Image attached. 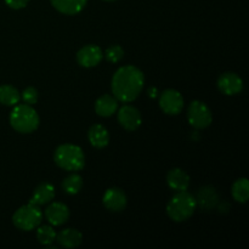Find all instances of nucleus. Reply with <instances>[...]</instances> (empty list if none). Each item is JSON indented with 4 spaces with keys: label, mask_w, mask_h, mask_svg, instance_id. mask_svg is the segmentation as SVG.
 <instances>
[{
    "label": "nucleus",
    "mask_w": 249,
    "mask_h": 249,
    "mask_svg": "<svg viewBox=\"0 0 249 249\" xmlns=\"http://www.w3.org/2000/svg\"><path fill=\"white\" fill-rule=\"evenodd\" d=\"M232 197L238 203H246L249 198V181L246 178L236 180L232 185Z\"/></svg>",
    "instance_id": "obj_21"
},
{
    "label": "nucleus",
    "mask_w": 249,
    "mask_h": 249,
    "mask_svg": "<svg viewBox=\"0 0 249 249\" xmlns=\"http://www.w3.org/2000/svg\"><path fill=\"white\" fill-rule=\"evenodd\" d=\"M197 208L196 197L186 191H178L167 204V214L175 223L186 221Z\"/></svg>",
    "instance_id": "obj_2"
},
{
    "label": "nucleus",
    "mask_w": 249,
    "mask_h": 249,
    "mask_svg": "<svg viewBox=\"0 0 249 249\" xmlns=\"http://www.w3.org/2000/svg\"><path fill=\"white\" fill-rule=\"evenodd\" d=\"M167 184L174 191H186L190 186V177L180 168L170 169L167 174Z\"/></svg>",
    "instance_id": "obj_13"
},
{
    "label": "nucleus",
    "mask_w": 249,
    "mask_h": 249,
    "mask_svg": "<svg viewBox=\"0 0 249 249\" xmlns=\"http://www.w3.org/2000/svg\"><path fill=\"white\" fill-rule=\"evenodd\" d=\"M36 240L43 246H50L55 242L56 232L51 225L39 226L36 230Z\"/></svg>",
    "instance_id": "obj_23"
},
{
    "label": "nucleus",
    "mask_w": 249,
    "mask_h": 249,
    "mask_svg": "<svg viewBox=\"0 0 249 249\" xmlns=\"http://www.w3.org/2000/svg\"><path fill=\"white\" fill-rule=\"evenodd\" d=\"M104 58L101 48L94 44H88L83 46L77 53V61L82 67L92 68L99 65Z\"/></svg>",
    "instance_id": "obj_9"
},
{
    "label": "nucleus",
    "mask_w": 249,
    "mask_h": 249,
    "mask_svg": "<svg viewBox=\"0 0 249 249\" xmlns=\"http://www.w3.org/2000/svg\"><path fill=\"white\" fill-rule=\"evenodd\" d=\"M104 1H114V0H104Z\"/></svg>",
    "instance_id": "obj_27"
},
{
    "label": "nucleus",
    "mask_w": 249,
    "mask_h": 249,
    "mask_svg": "<svg viewBox=\"0 0 249 249\" xmlns=\"http://www.w3.org/2000/svg\"><path fill=\"white\" fill-rule=\"evenodd\" d=\"M160 107L165 114L177 116L184 107V97L178 90L167 89L160 94Z\"/></svg>",
    "instance_id": "obj_7"
},
{
    "label": "nucleus",
    "mask_w": 249,
    "mask_h": 249,
    "mask_svg": "<svg viewBox=\"0 0 249 249\" xmlns=\"http://www.w3.org/2000/svg\"><path fill=\"white\" fill-rule=\"evenodd\" d=\"M102 203L109 212L119 213V212L124 211V208L126 207L128 198L123 190L118 189V187H111L105 192L104 197H102Z\"/></svg>",
    "instance_id": "obj_10"
},
{
    "label": "nucleus",
    "mask_w": 249,
    "mask_h": 249,
    "mask_svg": "<svg viewBox=\"0 0 249 249\" xmlns=\"http://www.w3.org/2000/svg\"><path fill=\"white\" fill-rule=\"evenodd\" d=\"M187 121L190 125L194 126L195 129L202 130L211 125L213 122V116H212L211 109L204 102L195 100L189 105V108H187Z\"/></svg>",
    "instance_id": "obj_6"
},
{
    "label": "nucleus",
    "mask_w": 249,
    "mask_h": 249,
    "mask_svg": "<svg viewBox=\"0 0 249 249\" xmlns=\"http://www.w3.org/2000/svg\"><path fill=\"white\" fill-rule=\"evenodd\" d=\"M53 160L66 172H79L85 165V156L82 148L72 143H63L55 150Z\"/></svg>",
    "instance_id": "obj_3"
},
{
    "label": "nucleus",
    "mask_w": 249,
    "mask_h": 249,
    "mask_svg": "<svg viewBox=\"0 0 249 249\" xmlns=\"http://www.w3.org/2000/svg\"><path fill=\"white\" fill-rule=\"evenodd\" d=\"M218 88L224 95L233 96L242 91L243 80L238 74L233 72H226L219 77Z\"/></svg>",
    "instance_id": "obj_11"
},
{
    "label": "nucleus",
    "mask_w": 249,
    "mask_h": 249,
    "mask_svg": "<svg viewBox=\"0 0 249 249\" xmlns=\"http://www.w3.org/2000/svg\"><path fill=\"white\" fill-rule=\"evenodd\" d=\"M7 6L10 9H14V10H19V9H23L28 5L29 0H5Z\"/></svg>",
    "instance_id": "obj_26"
},
{
    "label": "nucleus",
    "mask_w": 249,
    "mask_h": 249,
    "mask_svg": "<svg viewBox=\"0 0 249 249\" xmlns=\"http://www.w3.org/2000/svg\"><path fill=\"white\" fill-rule=\"evenodd\" d=\"M197 204L203 207L204 209L213 208L218 202V194L215 190L211 186L203 187L198 191V197L196 198Z\"/></svg>",
    "instance_id": "obj_20"
},
{
    "label": "nucleus",
    "mask_w": 249,
    "mask_h": 249,
    "mask_svg": "<svg viewBox=\"0 0 249 249\" xmlns=\"http://www.w3.org/2000/svg\"><path fill=\"white\" fill-rule=\"evenodd\" d=\"M117 109H118V100L113 95H102L95 102V112L104 118L113 116Z\"/></svg>",
    "instance_id": "obj_14"
},
{
    "label": "nucleus",
    "mask_w": 249,
    "mask_h": 249,
    "mask_svg": "<svg viewBox=\"0 0 249 249\" xmlns=\"http://www.w3.org/2000/svg\"><path fill=\"white\" fill-rule=\"evenodd\" d=\"M56 241L63 248H77L82 245L83 235L75 229H65L56 235Z\"/></svg>",
    "instance_id": "obj_18"
},
{
    "label": "nucleus",
    "mask_w": 249,
    "mask_h": 249,
    "mask_svg": "<svg viewBox=\"0 0 249 249\" xmlns=\"http://www.w3.org/2000/svg\"><path fill=\"white\" fill-rule=\"evenodd\" d=\"M124 50L121 45H111L105 51V57L108 62L118 63L123 58Z\"/></svg>",
    "instance_id": "obj_24"
},
{
    "label": "nucleus",
    "mask_w": 249,
    "mask_h": 249,
    "mask_svg": "<svg viewBox=\"0 0 249 249\" xmlns=\"http://www.w3.org/2000/svg\"><path fill=\"white\" fill-rule=\"evenodd\" d=\"M70 209L61 202H53L45 209V218L53 226H61L70 219Z\"/></svg>",
    "instance_id": "obj_12"
},
{
    "label": "nucleus",
    "mask_w": 249,
    "mask_h": 249,
    "mask_svg": "<svg viewBox=\"0 0 249 249\" xmlns=\"http://www.w3.org/2000/svg\"><path fill=\"white\" fill-rule=\"evenodd\" d=\"M88 139L92 147L104 148L109 142L108 130L101 124H94L90 126L89 131H88Z\"/></svg>",
    "instance_id": "obj_17"
},
{
    "label": "nucleus",
    "mask_w": 249,
    "mask_h": 249,
    "mask_svg": "<svg viewBox=\"0 0 249 249\" xmlns=\"http://www.w3.org/2000/svg\"><path fill=\"white\" fill-rule=\"evenodd\" d=\"M118 122L125 130L135 131L142 123L141 113L136 107L131 105H124L118 111Z\"/></svg>",
    "instance_id": "obj_8"
},
{
    "label": "nucleus",
    "mask_w": 249,
    "mask_h": 249,
    "mask_svg": "<svg viewBox=\"0 0 249 249\" xmlns=\"http://www.w3.org/2000/svg\"><path fill=\"white\" fill-rule=\"evenodd\" d=\"M38 90L33 87H28L23 90V92L21 94V99L23 100L24 104L27 105H34L38 101Z\"/></svg>",
    "instance_id": "obj_25"
},
{
    "label": "nucleus",
    "mask_w": 249,
    "mask_h": 249,
    "mask_svg": "<svg viewBox=\"0 0 249 249\" xmlns=\"http://www.w3.org/2000/svg\"><path fill=\"white\" fill-rule=\"evenodd\" d=\"M43 220V213L39 206L29 202L26 206L15 212L12 216V223L17 229L22 231H32L38 228Z\"/></svg>",
    "instance_id": "obj_5"
},
{
    "label": "nucleus",
    "mask_w": 249,
    "mask_h": 249,
    "mask_svg": "<svg viewBox=\"0 0 249 249\" xmlns=\"http://www.w3.org/2000/svg\"><path fill=\"white\" fill-rule=\"evenodd\" d=\"M83 187V178L79 174L73 172L67 175L62 181V189L68 195H77Z\"/></svg>",
    "instance_id": "obj_22"
},
{
    "label": "nucleus",
    "mask_w": 249,
    "mask_h": 249,
    "mask_svg": "<svg viewBox=\"0 0 249 249\" xmlns=\"http://www.w3.org/2000/svg\"><path fill=\"white\" fill-rule=\"evenodd\" d=\"M50 2L61 14L73 16L87 6L88 0H50Z\"/></svg>",
    "instance_id": "obj_16"
},
{
    "label": "nucleus",
    "mask_w": 249,
    "mask_h": 249,
    "mask_svg": "<svg viewBox=\"0 0 249 249\" xmlns=\"http://www.w3.org/2000/svg\"><path fill=\"white\" fill-rule=\"evenodd\" d=\"M40 119L32 105H16L10 114V124L21 134H31L38 129Z\"/></svg>",
    "instance_id": "obj_4"
},
{
    "label": "nucleus",
    "mask_w": 249,
    "mask_h": 249,
    "mask_svg": "<svg viewBox=\"0 0 249 249\" xmlns=\"http://www.w3.org/2000/svg\"><path fill=\"white\" fill-rule=\"evenodd\" d=\"M21 100V94L10 84L0 85V104L4 106H16Z\"/></svg>",
    "instance_id": "obj_19"
},
{
    "label": "nucleus",
    "mask_w": 249,
    "mask_h": 249,
    "mask_svg": "<svg viewBox=\"0 0 249 249\" xmlns=\"http://www.w3.org/2000/svg\"><path fill=\"white\" fill-rule=\"evenodd\" d=\"M53 198H55V187L49 182H41L34 189L33 196L29 202L40 207L50 203Z\"/></svg>",
    "instance_id": "obj_15"
},
{
    "label": "nucleus",
    "mask_w": 249,
    "mask_h": 249,
    "mask_svg": "<svg viewBox=\"0 0 249 249\" xmlns=\"http://www.w3.org/2000/svg\"><path fill=\"white\" fill-rule=\"evenodd\" d=\"M145 84V75L135 66H123L113 74L111 83L112 94L118 101L129 104L138 99Z\"/></svg>",
    "instance_id": "obj_1"
}]
</instances>
